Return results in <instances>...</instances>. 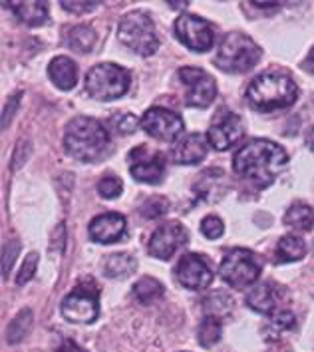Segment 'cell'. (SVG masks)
Masks as SVG:
<instances>
[{"instance_id":"obj_1","label":"cell","mask_w":314,"mask_h":352,"mask_svg":"<svg viewBox=\"0 0 314 352\" xmlns=\"http://www.w3.org/2000/svg\"><path fill=\"white\" fill-rule=\"evenodd\" d=\"M287 164V151L271 140H251L233 157L235 173L257 189L273 186L278 175L284 171Z\"/></svg>"},{"instance_id":"obj_2","label":"cell","mask_w":314,"mask_h":352,"mask_svg":"<svg viewBox=\"0 0 314 352\" xmlns=\"http://www.w3.org/2000/svg\"><path fill=\"white\" fill-rule=\"evenodd\" d=\"M110 146V131L93 118H86V116L74 118L66 126L64 149L78 162H84V164L100 162L108 155Z\"/></svg>"},{"instance_id":"obj_3","label":"cell","mask_w":314,"mask_h":352,"mask_svg":"<svg viewBox=\"0 0 314 352\" xmlns=\"http://www.w3.org/2000/svg\"><path fill=\"white\" fill-rule=\"evenodd\" d=\"M298 96L296 82L280 70H267L251 80L247 88V102L257 111H277L293 106Z\"/></svg>"},{"instance_id":"obj_4","label":"cell","mask_w":314,"mask_h":352,"mask_svg":"<svg viewBox=\"0 0 314 352\" xmlns=\"http://www.w3.org/2000/svg\"><path fill=\"white\" fill-rule=\"evenodd\" d=\"M260 60V48L253 38L240 32H229L223 36L215 54V66L229 74H245L253 70Z\"/></svg>"},{"instance_id":"obj_5","label":"cell","mask_w":314,"mask_h":352,"mask_svg":"<svg viewBox=\"0 0 314 352\" xmlns=\"http://www.w3.org/2000/svg\"><path fill=\"white\" fill-rule=\"evenodd\" d=\"M117 38L131 52L139 56L155 54V50L159 48L155 24L144 10H131L122 19L117 28Z\"/></svg>"},{"instance_id":"obj_6","label":"cell","mask_w":314,"mask_h":352,"mask_svg":"<svg viewBox=\"0 0 314 352\" xmlns=\"http://www.w3.org/2000/svg\"><path fill=\"white\" fill-rule=\"evenodd\" d=\"M130 84V72L111 62L93 66L86 76V90L93 100H100V102H110L115 98H122L124 94H128Z\"/></svg>"},{"instance_id":"obj_7","label":"cell","mask_w":314,"mask_h":352,"mask_svg":"<svg viewBox=\"0 0 314 352\" xmlns=\"http://www.w3.org/2000/svg\"><path fill=\"white\" fill-rule=\"evenodd\" d=\"M260 261L251 249H231L219 265V275L233 289H245L253 285L260 275Z\"/></svg>"},{"instance_id":"obj_8","label":"cell","mask_w":314,"mask_h":352,"mask_svg":"<svg viewBox=\"0 0 314 352\" xmlns=\"http://www.w3.org/2000/svg\"><path fill=\"white\" fill-rule=\"evenodd\" d=\"M62 315L68 322L90 324L100 315V293L98 289L78 287L62 300Z\"/></svg>"},{"instance_id":"obj_9","label":"cell","mask_w":314,"mask_h":352,"mask_svg":"<svg viewBox=\"0 0 314 352\" xmlns=\"http://www.w3.org/2000/svg\"><path fill=\"white\" fill-rule=\"evenodd\" d=\"M179 80L185 86V102L193 108H207L217 96L215 78L209 76L201 68L185 66L179 70Z\"/></svg>"},{"instance_id":"obj_10","label":"cell","mask_w":314,"mask_h":352,"mask_svg":"<svg viewBox=\"0 0 314 352\" xmlns=\"http://www.w3.org/2000/svg\"><path fill=\"white\" fill-rule=\"evenodd\" d=\"M175 36L193 52H209L215 42L213 26L195 14H183L175 20Z\"/></svg>"},{"instance_id":"obj_11","label":"cell","mask_w":314,"mask_h":352,"mask_svg":"<svg viewBox=\"0 0 314 352\" xmlns=\"http://www.w3.org/2000/svg\"><path fill=\"white\" fill-rule=\"evenodd\" d=\"M130 162L131 177L139 184L155 186L164 179L166 173V162L159 151H153L148 146H137L128 155Z\"/></svg>"},{"instance_id":"obj_12","label":"cell","mask_w":314,"mask_h":352,"mask_svg":"<svg viewBox=\"0 0 314 352\" xmlns=\"http://www.w3.org/2000/svg\"><path fill=\"white\" fill-rule=\"evenodd\" d=\"M187 239H189V235H187V229H185L181 223H164V225L157 227V229L153 231V235L149 237V255L161 261L171 259L173 253H175L177 249H181L185 243H187Z\"/></svg>"},{"instance_id":"obj_13","label":"cell","mask_w":314,"mask_h":352,"mask_svg":"<svg viewBox=\"0 0 314 352\" xmlns=\"http://www.w3.org/2000/svg\"><path fill=\"white\" fill-rule=\"evenodd\" d=\"M142 128L155 140L173 142L183 131V120L179 113L167 110V108H149L142 118Z\"/></svg>"},{"instance_id":"obj_14","label":"cell","mask_w":314,"mask_h":352,"mask_svg":"<svg viewBox=\"0 0 314 352\" xmlns=\"http://www.w3.org/2000/svg\"><path fill=\"white\" fill-rule=\"evenodd\" d=\"M240 135H243V122L239 116L233 111H219L209 126L207 142L213 149L225 151L233 148L240 140Z\"/></svg>"},{"instance_id":"obj_15","label":"cell","mask_w":314,"mask_h":352,"mask_svg":"<svg viewBox=\"0 0 314 352\" xmlns=\"http://www.w3.org/2000/svg\"><path fill=\"white\" fill-rule=\"evenodd\" d=\"M175 277L185 289L205 291L213 280V273H211V267L205 257L197 255V253H187L175 267Z\"/></svg>"},{"instance_id":"obj_16","label":"cell","mask_w":314,"mask_h":352,"mask_svg":"<svg viewBox=\"0 0 314 352\" xmlns=\"http://www.w3.org/2000/svg\"><path fill=\"white\" fill-rule=\"evenodd\" d=\"M90 239L100 245L120 241L126 235V217L120 213H102L90 223Z\"/></svg>"},{"instance_id":"obj_17","label":"cell","mask_w":314,"mask_h":352,"mask_svg":"<svg viewBox=\"0 0 314 352\" xmlns=\"http://www.w3.org/2000/svg\"><path fill=\"white\" fill-rule=\"evenodd\" d=\"M209 142L205 140L201 133H191L183 138L175 148H173V160L181 166H191V164H199L203 162L207 155Z\"/></svg>"},{"instance_id":"obj_18","label":"cell","mask_w":314,"mask_h":352,"mask_svg":"<svg viewBox=\"0 0 314 352\" xmlns=\"http://www.w3.org/2000/svg\"><path fill=\"white\" fill-rule=\"evenodd\" d=\"M48 76L60 90H72L78 84V66L68 56H56L48 66Z\"/></svg>"},{"instance_id":"obj_19","label":"cell","mask_w":314,"mask_h":352,"mask_svg":"<svg viewBox=\"0 0 314 352\" xmlns=\"http://www.w3.org/2000/svg\"><path fill=\"white\" fill-rule=\"evenodd\" d=\"M277 291L271 283H260L253 287L247 295V305L260 315H271L277 313Z\"/></svg>"},{"instance_id":"obj_20","label":"cell","mask_w":314,"mask_h":352,"mask_svg":"<svg viewBox=\"0 0 314 352\" xmlns=\"http://www.w3.org/2000/svg\"><path fill=\"white\" fill-rule=\"evenodd\" d=\"M20 22H24L26 26H42L50 19V10L46 2H6Z\"/></svg>"},{"instance_id":"obj_21","label":"cell","mask_w":314,"mask_h":352,"mask_svg":"<svg viewBox=\"0 0 314 352\" xmlns=\"http://www.w3.org/2000/svg\"><path fill=\"white\" fill-rule=\"evenodd\" d=\"M306 243L298 235H284L277 245V263H295L304 259Z\"/></svg>"},{"instance_id":"obj_22","label":"cell","mask_w":314,"mask_h":352,"mask_svg":"<svg viewBox=\"0 0 314 352\" xmlns=\"http://www.w3.org/2000/svg\"><path fill=\"white\" fill-rule=\"evenodd\" d=\"M284 223L296 231H311L314 227L313 207L306 204H293L284 213Z\"/></svg>"},{"instance_id":"obj_23","label":"cell","mask_w":314,"mask_h":352,"mask_svg":"<svg viewBox=\"0 0 314 352\" xmlns=\"http://www.w3.org/2000/svg\"><path fill=\"white\" fill-rule=\"evenodd\" d=\"M137 263L131 257L130 253H113L106 261V275L111 278H124L130 277L135 271Z\"/></svg>"},{"instance_id":"obj_24","label":"cell","mask_w":314,"mask_h":352,"mask_svg":"<svg viewBox=\"0 0 314 352\" xmlns=\"http://www.w3.org/2000/svg\"><path fill=\"white\" fill-rule=\"evenodd\" d=\"M131 293H133V297L137 298L142 305H149V302L161 298V295H164V287H161V283H159L157 278L146 277L139 278V280L133 285Z\"/></svg>"},{"instance_id":"obj_25","label":"cell","mask_w":314,"mask_h":352,"mask_svg":"<svg viewBox=\"0 0 314 352\" xmlns=\"http://www.w3.org/2000/svg\"><path fill=\"white\" fill-rule=\"evenodd\" d=\"M34 322V315L30 309H24L20 311L19 315L12 318V322L8 324V331H6V340L10 344H16L20 340H24V336L30 333V327Z\"/></svg>"},{"instance_id":"obj_26","label":"cell","mask_w":314,"mask_h":352,"mask_svg":"<svg viewBox=\"0 0 314 352\" xmlns=\"http://www.w3.org/2000/svg\"><path fill=\"white\" fill-rule=\"evenodd\" d=\"M96 44V32L93 28L86 26V24H80V26H74L70 32H68V46L76 50V52H90Z\"/></svg>"},{"instance_id":"obj_27","label":"cell","mask_w":314,"mask_h":352,"mask_svg":"<svg viewBox=\"0 0 314 352\" xmlns=\"http://www.w3.org/2000/svg\"><path fill=\"white\" fill-rule=\"evenodd\" d=\"M203 309L207 316H213V318H221L225 315H231L233 311V298L229 295H225L223 291H215L211 295H207L203 298Z\"/></svg>"},{"instance_id":"obj_28","label":"cell","mask_w":314,"mask_h":352,"mask_svg":"<svg viewBox=\"0 0 314 352\" xmlns=\"http://www.w3.org/2000/svg\"><path fill=\"white\" fill-rule=\"evenodd\" d=\"M223 327L219 318H213V316H205L197 329V340L199 344L209 349V346H215L219 340H221Z\"/></svg>"},{"instance_id":"obj_29","label":"cell","mask_w":314,"mask_h":352,"mask_svg":"<svg viewBox=\"0 0 314 352\" xmlns=\"http://www.w3.org/2000/svg\"><path fill=\"white\" fill-rule=\"evenodd\" d=\"M167 209H169V201H167L166 197H161V195H151L148 197L144 205H142V215L146 217V219H157V217H161V215H166Z\"/></svg>"},{"instance_id":"obj_30","label":"cell","mask_w":314,"mask_h":352,"mask_svg":"<svg viewBox=\"0 0 314 352\" xmlns=\"http://www.w3.org/2000/svg\"><path fill=\"white\" fill-rule=\"evenodd\" d=\"M295 322V315L291 311H277V313H273V320H271L269 329L273 331V336H278L280 333L293 331Z\"/></svg>"},{"instance_id":"obj_31","label":"cell","mask_w":314,"mask_h":352,"mask_svg":"<svg viewBox=\"0 0 314 352\" xmlns=\"http://www.w3.org/2000/svg\"><path fill=\"white\" fill-rule=\"evenodd\" d=\"M124 191V186L120 182V177H113V175H106L100 184H98V193L104 197V199H115L120 197Z\"/></svg>"},{"instance_id":"obj_32","label":"cell","mask_w":314,"mask_h":352,"mask_svg":"<svg viewBox=\"0 0 314 352\" xmlns=\"http://www.w3.org/2000/svg\"><path fill=\"white\" fill-rule=\"evenodd\" d=\"M111 124H113V130L122 135H130L137 130V118L133 113H120L111 120Z\"/></svg>"},{"instance_id":"obj_33","label":"cell","mask_w":314,"mask_h":352,"mask_svg":"<svg viewBox=\"0 0 314 352\" xmlns=\"http://www.w3.org/2000/svg\"><path fill=\"white\" fill-rule=\"evenodd\" d=\"M201 233H203L207 239H219L223 233H225V225H223L219 217L207 215L203 221H201Z\"/></svg>"},{"instance_id":"obj_34","label":"cell","mask_w":314,"mask_h":352,"mask_svg":"<svg viewBox=\"0 0 314 352\" xmlns=\"http://www.w3.org/2000/svg\"><path fill=\"white\" fill-rule=\"evenodd\" d=\"M20 251V243L19 241H8L2 249V275H8L12 265H14V259L19 257Z\"/></svg>"},{"instance_id":"obj_35","label":"cell","mask_w":314,"mask_h":352,"mask_svg":"<svg viewBox=\"0 0 314 352\" xmlns=\"http://www.w3.org/2000/svg\"><path fill=\"white\" fill-rule=\"evenodd\" d=\"M36 267H38V255L36 253H30V255L26 257V261H24L22 269L19 271L16 285H26L30 278L34 277V273H36Z\"/></svg>"},{"instance_id":"obj_36","label":"cell","mask_w":314,"mask_h":352,"mask_svg":"<svg viewBox=\"0 0 314 352\" xmlns=\"http://www.w3.org/2000/svg\"><path fill=\"white\" fill-rule=\"evenodd\" d=\"M62 6H64V10H68V12H74V14H86V12H92L96 10L98 6H100V2H72V0H64L62 2Z\"/></svg>"},{"instance_id":"obj_37","label":"cell","mask_w":314,"mask_h":352,"mask_svg":"<svg viewBox=\"0 0 314 352\" xmlns=\"http://www.w3.org/2000/svg\"><path fill=\"white\" fill-rule=\"evenodd\" d=\"M20 96H22V94H14V96L8 100V106H6V110L2 113V128H8V124H10L12 116H14V110H16V106H19Z\"/></svg>"},{"instance_id":"obj_38","label":"cell","mask_w":314,"mask_h":352,"mask_svg":"<svg viewBox=\"0 0 314 352\" xmlns=\"http://www.w3.org/2000/svg\"><path fill=\"white\" fill-rule=\"evenodd\" d=\"M56 352H88L86 349H82L80 344H76L74 340H64L58 349H56Z\"/></svg>"},{"instance_id":"obj_39","label":"cell","mask_w":314,"mask_h":352,"mask_svg":"<svg viewBox=\"0 0 314 352\" xmlns=\"http://www.w3.org/2000/svg\"><path fill=\"white\" fill-rule=\"evenodd\" d=\"M302 68H304L309 74L314 76V46L311 48V52L306 54V58H304V62H302Z\"/></svg>"},{"instance_id":"obj_40","label":"cell","mask_w":314,"mask_h":352,"mask_svg":"<svg viewBox=\"0 0 314 352\" xmlns=\"http://www.w3.org/2000/svg\"><path fill=\"white\" fill-rule=\"evenodd\" d=\"M306 146L314 151V126L306 131Z\"/></svg>"},{"instance_id":"obj_41","label":"cell","mask_w":314,"mask_h":352,"mask_svg":"<svg viewBox=\"0 0 314 352\" xmlns=\"http://www.w3.org/2000/svg\"><path fill=\"white\" fill-rule=\"evenodd\" d=\"M169 4H171L173 8H183V6H187V4H189V2H169Z\"/></svg>"}]
</instances>
